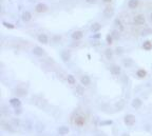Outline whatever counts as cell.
I'll list each match as a JSON object with an SVG mask.
<instances>
[{
  "mask_svg": "<svg viewBox=\"0 0 152 136\" xmlns=\"http://www.w3.org/2000/svg\"><path fill=\"white\" fill-rule=\"evenodd\" d=\"M22 20L24 22H28V21H30L31 18H32V15H31V13L29 11H26V12H23L22 13Z\"/></svg>",
  "mask_w": 152,
  "mask_h": 136,
  "instance_id": "cell-10",
  "label": "cell"
},
{
  "mask_svg": "<svg viewBox=\"0 0 152 136\" xmlns=\"http://www.w3.org/2000/svg\"><path fill=\"white\" fill-rule=\"evenodd\" d=\"M131 60L130 59H125L124 60V64H125V67H131Z\"/></svg>",
  "mask_w": 152,
  "mask_h": 136,
  "instance_id": "cell-30",
  "label": "cell"
},
{
  "mask_svg": "<svg viewBox=\"0 0 152 136\" xmlns=\"http://www.w3.org/2000/svg\"><path fill=\"white\" fill-rule=\"evenodd\" d=\"M122 136H129V134H128V133H123Z\"/></svg>",
  "mask_w": 152,
  "mask_h": 136,
  "instance_id": "cell-38",
  "label": "cell"
},
{
  "mask_svg": "<svg viewBox=\"0 0 152 136\" xmlns=\"http://www.w3.org/2000/svg\"><path fill=\"white\" fill-rule=\"evenodd\" d=\"M47 5L44 4V3H42V2H39V3H37L36 6H35V10H36V12L37 13H43L47 11Z\"/></svg>",
  "mask_w": 152,
  "mask_h": 136,
  "instance_id": "cell-4",
  "label": "cell"
},
{
  "mask_svg": "<svg viewBox=\"0 0 152 136\" xmlns=\"http://www.w3.org/2000/svg\"><path fill=\"white\" fill-rule=\"evenodd\" d=\"M12 124L14 125H16V127H19L20 124H21V121L18 119V118H13V119H12Z\"/></svg>",
  "mask_w": 152,
  "mask_h": 136,
  "instance_id": "cell-26",
  "label": "cell"
},
{
  "mask_svg": "<svg viewBox=\"0 0 152 136\" xmlns=\"http://www.w3.org/2000/svg\"><path fill=\"white\" fill-rule=\"evenodd\" d=\"M2 128L4 129L5 131L11 132V133H14V132H15V130L12 128V125L9 124H6V123H2Z\"/></svg>",
  "mask_w": 152,
  "mask_h": 136,
  "instance_id": "cell-16",
  "label": "cell"
},
{
  "mask_svg": "<svg viewBox=\"0 0 152 136\" xmlns=\"http://www.w3.org/2000/svg\"><path fill=\"white\" fill-rule=\"evenodd\" d=\"M112 37H114L115 39H117V38L119 37V35L117 33V31H113V33H112Z\"/></svg>",
  "mask_w": 152,
  "mask_h": 136,
  "instance_id": "cell-33",
  "label": "cell"
},
{
  "mask_svg": "<svg viewBox=\"0 0 152 136\" xmlns=\"http://www.w3.org/2000/svg\"><path fill=\"white\" fill-rule=\"evenodd\" d=\"M86 120H87V118L83 113H77L76 115L73 116V123L75 124V125H78V127L83 125Z\"/></svg>",
  "mask_w": 152,
  "mask_h": 136,
  "instance_id": "cell-1",
  "label": "cell"
},
{
  "mask_svg": "<svg viewBox=\"0 0 152 136\" xmlns=\"http://www.w3.org/2000/svg\"><path fill=\"white\" fill-rule=\"evenodd\" d=\"M105 53H106V57H107L108 59H111V58H112V56H113V53H112L111 49H107Z\"/></svg>",
  "mask_w": 152,
  "mask_h": 136,
  "instance_id": "cell-24",
  "label": "cell"
},
{
  "mask_svg": "<svg viewBox=\"0 0 152 136\" xmlns=\"http://www.w3.org/2000/svg\"><path fill=\"white\" fill-rule=\"evenodd\" d=\"M17 94L20 95V96H23V95H26V94H27V91L22 90V89H18V90H17Z\"/></svg>",
  "mask_w": 152,
  "mask_h": 136,
  "instance_id": "cell-29",
  "label": "cell"
},
{
  "mask_svg": "<svg viewBox=\"0 0 152 136\" xmlns=\"http://www.w3.org/2000/svg\"><path fill=\"white\" fill-rule=\"evenodd\" d=\"M124 106H125V102H124V100H121V101H118L117 103H116V108H117V109H119V110H122L123 108H124Z\"/></svg>",
  "mask_w": 152,
  "mask_h": 136,
  "instance_id": "cell-27",
  "label": "cell"
},
{
  "mask_svg": "<svg viewBox=\"0 0 152 136\" xmlns=\"http://www.w3.org/2000/svg\"><path fill=\"white\" fill-rule=\"evenodd\" d=\"M125 124H127V125H133L134 124H135V116L134 115H132V114H128V115H126L125 116Z\"/></svg>",
  "mask_w": 152,
  "mask_h": 136,
  "instance_id": "cell-2",
  "label": "cell"
},
{
  "mask_svg": "<svg viewBox=\"0 0 152 136\" xmlns=\"http://www.w3.org/2000/svg\"><path fill=\"white\" fill-rule=\"evenodd\" d=\"M137 5H138V0H130L128 3V6L130 9H136Z\"/></svg>",
  "mask_w": 152,
  "mask_h": 136,
  "instance_id": "cell-18",
  "label": "cell"
},
{
  "mask_svg": "<svg viewBox=\"0 0 152 136\" xmlns=\"http://www.w3.org/2000/svg\"><path fill=\"white\" fill-rule=\"evenodd\" d=\"M147 75V72L145 71V70H138V71L136 72V76L138 78H145Z\"/></svg>",
  "mask_w": 152,
  "mask_h": 136,
  "instance_id": "cell-21",
  "label": "cell"
},
{
  "mask_svg": "<svg viewBox=\"0 0 152 136\" xmlns=\"http://www.w3.org/2000/svg\"><path fill=\"white\" fill-rule=\"evenodd\" d=\"M115 23H116V25H117V26H119V27H121V31H123V25H122V22H121V21H119V20H118V19H116V21H115Z\"/></svg>",
  "mask_w": 152,
  "mask_h": 136,
  "instance_id": "cell-34",
  "label": "cell"
},
{
  "mask_svg": "<svg viewBox=\"0 0 152 136\" xmlns=\"http://www.w3.org/2000/svg\"><path fill=\"white\" fill-rule=\"evenodd\" d=\"M87 3H89V4H94L95 2H96V0H86Z\"/></svg>",
  "mask_w": 152,
  "mask_h": 136,
  "instance_id": "cell-35",
  "label": "cell"
},
{
  "mask_svg": "<svg viewBox=\"0 0 152 136\" xmlns=\"http://www.w3.org/2000/svg\"><path fill=\"white\" fill-rule=\"evenodd\" d=\"M33 53L36 55L38 57H41L43 55V49L40 48V47H35L34 50H33Z\"/></svg>",
  "mask_w": 152,
  "mask_h": 136,
  "instance_id": "cell-7",
  "label": "cell"
},
{
  "mask_svg": "<svg viewBox=\"0 0 152 136\" xmlns=\"http://www.w3.org/2000/svg\"><path fill=\"white\" fill-rule=\"evenodd\" d=\"M142 104H143V101L139 98H134L132 100V107L134 109H139V108L142 107Z\"/></svg>",
  "mask_w": 152,
  "mask_h": 136,
  "instance_id": "cell-5",
  "label": "cell"
},
{
  "mask_svg": "<svg viewBox=\"0 0 152 136\" xmlns=\"http://www.w3.org/2000/svg\"><path fill=\"white\" fill-rule=\"evenodd\" d=\"M24 129L28 131H31L32 129H33V124H32V123L30 120H26L24 121Z\"/></svg>",
  "mask_w": 152,
  "mask_h": 136,
  "instance_id": "cell-22",
  "label": "cell"
},
{
  "mask_svg": "<svg viewBox=\"0 0 152 136\" xmlns=\"http://www.w3.org/2000/svg\"><path fill=\"white\" fill-rule=\"evenodd\" d=\"M112 124H113L112 120H104V121H101L100 123V125H110Z\"/></svg>",
  "mask_w": 152,
  "mask_h": 136,
  "instance_id": "cell-28",
  "label": "cell"
},
{
  "mask_svg": "<svg viewBox=\"0 0 152 136\" xmlns=\"http://www.w3.org/2000/svg\"><path fill=\"white\" fill-rule=\"evenodd\" d=\"M110 71H111V74L112 75H115V76H117L121 74V68L118 67V65H112L111 69H110Z\"/></svg>",
  "mask_w": 152,
  "mask_h": 136,
  "instance_id": "cell-6",
  "label": "cell"
},
{
  "mask_svg": "<svg viewBox=\"0 0 152 136\" xmlns=\"http://www.w3.org/2000/svg\"><path fill=\"white\" fill-rule=\"evenodd\" d=\"M143 48H144L146 51H150L151 49H152V43H151V41L146 40V41L144 42V44H143Z\"/></svg>",
  "mask_w": 152,
  "mask_h": 136,
  "instance_id": "cell-19",
  "label": "cell"
},
{
  "mask_svg": "<svg viewBox=\"0 0 152 136\" xmlns=\"http://www.w3.org/2000/svg\"><path fill=\"white\" fill-rule=\"evenodd\" d=\"M35 130H36L38 133H41V132H43L44 130V125L42 123H40V121H38V123L35 124Z\"/></svg>",
  "mask_w": 152,
  "mask_h": 136,
  "instance_id": "cell-11",
  "label": "cell"
},
{
  "mask_svg": "<svg viewBox=\"0 0 152 136\" xmlns=\"http://www.w3.org/2000/svg\"><path fill=\"white\" fill-rule=\"evenodd\" d=\"M145 21H146V18L143 14H139V15H136L134 17V23L137 24V25H142L145 23Z\"/></svg>",
  "mask_w": 152,
  "mask_h": 136,
  "instance_id": "cell-3",
  "label": "cell"
},
{
  "mask_svg": "<svg viewBox=\"0 0 152 136\" xmlns=\"http://www.w3.org/2000/svg\"><path fill=\"white\" fill-rule=\"evenodd\" d=\"M3 25L5 27H8V29H14V25L11 23H8V22H3Z\"/></svg>",
  "mask_w": 152,
  "mask_h": 136,
  "instance_id": "cell-31",
  "label": "cell"
},
{
  "mask_svg": "<svg viewBox=\"0 0 152 136\" xmlns=\"http://www.w3.org/2000/svg\"><path fill=\"white\" fill-rule=\"evenodd\" d=\"M67 80H68V82L70 83V85H74V83H75V77H74L73 75H69Z\"/></svg>",
  "mask_w": 152,
  "mask_h": 136,
  "instance_id": "cell-25",
  "label": "cell"
},
{
  "mask_svg": "<svg viewBox=\"0 0 152 136\" xmlns=\"http://www.w3.org/2000/svg\"><path fill=\"white\" fill-rule=\"evenodd\" d=\"M76 93L78 94V95H83V93H84V88L83 86H77V88H76Z\"/></svg>",
  "mask_w": 152,
  "mask_h": 136,
  "instance_id": "cell-23",
  "label": "cell"
},
{
  "mask_svg": "<svg viewBox=\"0 0 152 136\" xmlns=\"http://www.w3.org/2000/svg\"><path fill=\"white\" fill-rule=\"evenodd\" d=\"M150 20H151V21H152V13L150 14Z\"/></svg>",
  "mask_w": 152,
  "mask_h": 136,
  "instance_id": "cell-39",
  "label": "cell"
},
{
  "mask_svg": "<svg viewBox=\"0 0 152 136\" xmlns=\"http://www.w3.org/2000/svg\"><path fill=\"white\" fill-rule=\"evenodd\" d=\"M102 1H104V2H106V3H109V2H111L112 0H102Z\"/></svg>",
  "mask_w": 152,
  "mask_h": 136,
  "instance_id": "cell-37",
  "label": "cell"
},
{
  "mask_svg": "<svg viewBox=\"0 0 152 136\" xmlns=\"http://www.w3.org/2000/svg\"><path fill=\"white\" fill-rule=\"evenodd\" d=\"M100 29H101V25H100V23H98V22H94L93 24H92V26H91V31L92 32H94V33L98 32Z\"/></svg>",
  "mask_w": 152,
  "mask_h": 136,
  "instance_id": "cell-15",
  "label": "cell"
},
{
  "mask_svg": "<svg viewBox=\"0 0 152 136\" xmlns=\"http://www.w3.org/2000/svg\"><path fill=\"white\" fill-rule=\"evenodd\" d=\"M38 41H39V42H41V43H43V44H47L48 41H49L48 36L45 34H40L39 36H38Z\"/></svg>",
  "mask_w": 152,
  "mask_h": 136,
  "instance_id": "cell-12",
  "label": "cell"
},
{
  "mask_svg": "<svg viewBox=\"0 0 152 136\" xmlns=\"http://www.w3.org/2000/svg\"><path fill=\"white\" fill-rule=\"evenodd\" d=\"M72 38L74 40H80L83 38V32L81 31H75V32H73Z\"/></svg>",
  "mask_w": 152,
  "mask_h": 136,
  "instance_id": "cell-9",
  "label": "cell"
},
{
  "mask_svg": "<svg viewBox=\"0 0 152 136\" xmlns=\"http://www.w3.org/2000/svg\"><path fill=\"white\" fill-rule=\"evenodd\" d=\"M61 58L63 61H69L70 60V53L68 51H62L61 52Z\"/></svg>",
  "mask_w": 152,
  "mask_h": 136,
  "instance_id": "cell-17",
  "label": "cell"
},
{
  "mask_svg": "<svg viewBox=\"0 0 152 136\" xmlns=\"http://www.w3.org/2000/svg\"><path fill=\"white\" fill-rule=\"evenodd\" d=\"M112 41H113L112 35H108V36H107V42H108L109 44H111V43H112Z\"/></svg>",
  "mask_w": 152,
  "mask_h": 136,
  "instance_id": "cell-32",
  "label": "cell"
},
{
  "mask_svg": "<svg viewBox=\"0 0 152 136\" xmlns=\"http://www.w3.org/2000/svg\"><path fill=\"white\" fill-rule=\"evenodd\" d=\"M10 103H11V106L14 108H19L21 106V101L18 98H12L10 100Z\"/></svg>",
  "mask_w": 152,
  "mask_h": 136,
  "instance_id": "cell-8",
  "label": "cell"
},
{
  "mask_svg": "<svg viewBox=\"0 0 152 136\" xmlns=\"http://www.w3.org/2000/svg\"><path fill=\"white\" fill-rule=\"evenodd\" d=\"M104 15L106 17H111L113 15V9L112 8H106L104 11Z\"/></svg>",
  "mask_w": 152,
  "mask_h": 136,
  "instance_id": "cell-20",
  "label": "cell"
},
{
  "mask_svg": "<svg viewBox=\"0 0 152 136\" xmlns=\"http://www.w3.org/2000/svg\"><path fill=\"white\" fill-rule=\"evenodd\" d=\"M99 37H100V35H99V34H96V35H94V36H93V38H95V39H98Z\"/></svg>",
  "mask_w": 152,
  "mask_h": 136,
  "instance_id": "cell-36",
  "label": "cell"
},
{
  "mask_svg": "<svg viewBox=\"0 0 152 136\" xmlns=\"http://www.w3.org/2000/svg\"><path fill=\"white\" fill-rule=\"evenodd\" d=\"M80 82L83 83V86H89V85H90V82H91L90 77H89V76H87V75L83 76V77L80 78Z\"/></svg>",
  "mask_w": 152,
  "mask_h": 136,
  "instance_id": "cell-13",
  "label": "cell"
},
{
  "mask_svg": "<svg viewBox=\"0 0 152 136\" xmlns=\"http://www.w3.org/2000/svg\"><path fill=\"white\" fill-rule=\"evenodd\" d=\"M69 132H70L69 128L68 127H65V125H62V127H59V129H58V133L60 134V135H66V134H68Z\"/></svg>",
  "mask_w": 152,
  "mask_h": 136,
  "instance_id": "cell-14",
  "label": "cell"
}]
</instances>
